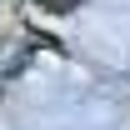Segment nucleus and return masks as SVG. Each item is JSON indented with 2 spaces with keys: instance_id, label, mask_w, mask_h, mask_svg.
Wrapping results in <instances>:
<instances>
[{
  "instance_id": "nucleus-1",
  "label": "nucleus",
  "mask_w": 130,
  "mask_h": 130,
  "mask_svg": "<svg viewBox=\"0 0 130 130\" xmlns=\"http://www.w3.org/2000/svg\"><path fill=\"white\" fill-rule=\"evenodd\" d=\"M30 45H25V30L10 25V20H0V75H15L20 65H25Z\"/></svg>"
},
{
  "instance_id": "nucleus-2",
  "label": "nucleus",
  "mask_w": 130,
  "mask_h": 130,
  "mask_svg": "<svg viewBox=\"0 0 130 130\" xmlns=\"http://www.w3.org/2000/svg\"><path fill=\"white\" fill-rule=\"evenodd\" d=\"M35 5H40L45 15H70V10H80L85 0H35Z\"/></svg>"
}]
</instances>
